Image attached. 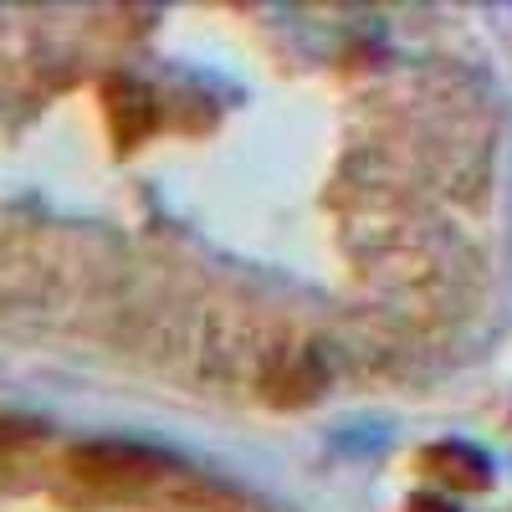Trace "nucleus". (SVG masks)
<instances>
[{
	"instance_id": "7ed1b4c3",
	"label": "nucleus",
	"mask_w": 512,
	"mask_h": 512,
	"mask_svg": "<svg viewBox=\"0 0 512 512\" xmlns=\"http://www.w3.org/2000/svg\"><path fill=\"white\" fill-rule=\"evenodd\" d=\"M425 472H436V477L451 482V487L482 492V487L492 482V461H487L482 451H472V446L451 441V446H431V451H425Z\"/></svg>"
},
{
	"instance_id": "f03ea898",
	"label": "nucleus",
	"mask_w": 512,
	"mask_h": 512,
	"mask_svg": "<svg viewBox=\"0 0 512 512\" xmlns=\"http://www.w3.org/2000/svg\"><path fill=\"white\" fill-rule=\"evenodd\" d=\"M103 108H108V128H113L118 149L144 144L154 134V123H159V103L139 77H108L103 82Z\"/></svg>"
},
{
	"instance_id": "20e7f679",
	"label": "nucleus",
	"mask_w": 512,
	"mask_h": 512,
	"mask_svg": "<svg viewBox=\"0 0 512 512\" xmlns=\"http://www.w3.org/2000/svg\"><path fill=\"white\" fill-rule=\"evenodd\" d=\"M26 436H31V425H0V446H16Z\"/></svg>"
},
{
	"instance_id": "f257e3e1",
	"label": "nucleus",
	"mask_w": 512,
	"mask_h": 512,
	"mask_svg": "<svg viewBox=\"0 0 512 512\" xmlns=\"http://www.w3.org/2000/svg\"><path fill=\"white\" fill-rule=\"evenodd\" d=\"M67 466L77 482H88L98 492H139V487L164 482L175 461L139 441H88L67 456Z\"/></svg>"
}]
</instances>
